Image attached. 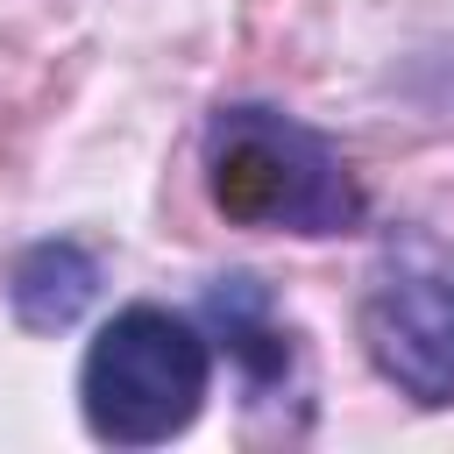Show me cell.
<instances>
[{"instance_id":"obj_5","label":"cell","mask_w":454,"mask_h":454,"mask_svg":"<svg viewBox=\"0 0 454 454\" xmlns=\"http://www.w3.org/2000/svg\"><path fill=\"white\" fill-rule=\"evenodd\" d=\"M206 319H213V348H227L234 362H241V376H248V390H277L284 376H291V362H298V348H291V333L277 326V312H270V291L255 284V277H220L213 291H206Z\"/></svg>"},{"instance_id":"obj_2","label":"cell","mask_w":454,"mask_h":454,"mask_svg":"<svg viewBox=\"0 0 454 454\" xmlns=\"http://www.w3.org/2000/svg\"><path fill=\"white\" fill-rule=\"evenodd\" d=\"M213 390V340L170 305H121L78 362V411L99 447L177 440Z\"/></svg>"},{"instance_id":"obj_1","label":"cell","mask_w":454,"mask_h":454,"mask_svg":"<svg viewBox=\"0 0 454 454\" xmlns=\"http://www.w3.org/2000/svg\"><path fill=\"white\" fill-rule=\"evenodd\" d=\"M199 177H206V206L227 227L326 241L369 220V192L348 170L340 142L262 99L213 106L199 142Z\"/></svg>"},{"instance_id":"obj_4","label":"cell","mask_w":454,"mask_h":454,"mask_svg":"<svg viewBox=\"0 0 454 454\" xmlns=\"http://www.w3.org/2000/svg\"><path fill=\"white\" fill-rule=\"evenodd\" d=\"M99 298V255L71 234H43L7 262V312L28 333H64Z\"/></svg>"},{"instance_id":"obj_3","label":"cell","mask_w":454,"mask_h":454,"mask_svg":"<svg viewBox=\"0 0 454 454\" xmlns=\"http://www.w3.org/2000/svg\"><path fill=\"white\" fill-rule=\"evenodd\" d=\"M355 333H362L369 369L397 397L447 411L454 404V241H440L426 227L383 234V248L362 277Z\"/></svg>"}]
</instances>
